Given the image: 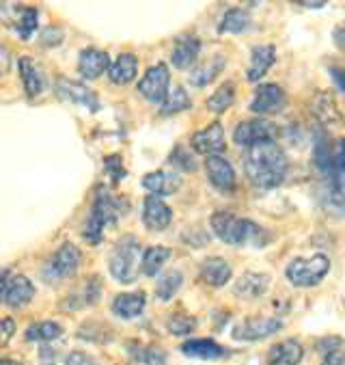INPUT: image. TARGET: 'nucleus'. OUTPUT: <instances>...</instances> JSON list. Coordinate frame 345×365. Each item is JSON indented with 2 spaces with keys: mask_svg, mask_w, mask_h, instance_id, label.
<instances>
[{
  "mask_svg": "<svg viewBox=\"0 0 345 365\" xmlns=\"http://www.w3.org/2000/svg\"><path fill=\"white\" fill-rule=\"evenodd\" d=\"M39 359L43 365H56V350L50 348V346H41L39 350Z\"/></svg>",
  "mask_w": 345,
  "mask_h": 365,
  "instance_id": "48",
  "label": "nucleus"
},
{
  "mask_svg": "<svg viewBox=\"0 0 345 365\" xmlns=\"http://www.w3.org/2000/svg\"><path fill=\"white\" fill-rule=\"evenodd\" d=\"M16 335V320L14 318H0V346L9 344V339Z\"/></svg>",
  "mask_w": 345,
  "mask_h": 365,
  "instance_id": "44",
  "label": "nucleus"
},
{
  "mask_svg": "<svg viewBox=\"0 0 345 365\" xmlns=\"http://www.w3.org/2000/svg\"><path fill=\"white\" fill-rule=\"evenodd\" d=\"M290 169V160L276 140L255 145L244 154V171L248 182L259 190H272L281 186Z\"/></svg>",
  "mask_w": 345,
  "mask_h": 365,
  "instance_id": "1",
  "label": "nucleus"
},
{
  "mask_svg": "<svg viewBox=\"0 0 345 365\" xmlns=\"http://www.w3.org/2000/svg\"><path fill=\"white\" fill-rule=\"evenodd\" d=\"M210 227L218 240L231 247L261 249L270 242V234L250 218H240L231 212H216L210 218Z\"/></svg>",
  "mask_w": 345,
  "mask_h": 365,
  "instance_id": "2",
  "label": "nucleus"
},
{
  "mask_svg": "<svg viewBox=\"0 0 345 365\" xmlns=\"http://www.w3.org/2000/svg\"><path fill=\"white\" fill-rule=\"evenodd\" d=\"M143 188H147L154 197L173 195L181 188V178L175 171H152L143 175Z\"/></svg>",
  "mask_w": 345,
  "mask_h": 365,
  "instance_id": "21",
  "label": "nucleus"
},
{
  "mask_svg": "<svg viewBox=\"0 0 345 365\" xmlns=\"http://www.w3.org/2000/svg\"><path fill=\"white\" fill-rule=\"evenodd\" d=\"M9 277H11V272H9L7 268H5V270H0V303H3V299H5V287H7Z\"/></svg>",
  "mask_w": 345,
  "mask_h": 365,
  "instance_id": "50",
  "label": "nucleus"
},
{
  "mask_svg": "<svg viewBox=\"0 0 345 365\" xmlns=\"http://www.w3.org/2000/svg\"><path fill=\"white\" fill-rule=\"evenodd\" d=\"M127 210H129V201L125 197L110 195L106 188H97L89 218L83 230V238L89 245H100L104 240V230L115 225L121 216H125Z\"/></svg>",
  "mask_w": 345,
  "mask_h": 365,
  "instance_id": "3",
  "label": "nucleus"
},
{
  "mask_svg": "<svg viewBox=\"0 0 345 365\" xmlns=\"http://www.w3.org/2000/svg\"><path fill=\"white\" fill-rule=\"evenodd\" d=\"M196 327H198L196 318H194V316H188V314H173V316L166 320L169 333H171V335H177V337L190 335Z\"/></svg>",
  "mask_w": 345,
  "mask_h": 365,
  "instance_id": "39",
  "label": "nucleus"
},
{
  "mask_svg": "<svg viewBox=\"0 0 345 365\" xmlns=\"http://www.w3.org/2000/svg\"><path fill=\"white\" fill-rule=\"evenodd\" d=\"M138 74V58L132 52L119 54L110 65H108V78L112 85H129Z\"/></svg>",
  "mask_w": 345,
  "mask_h": 365,
  "instance_id": "26",
  "label": "nucleus"
},
{
  "mask_svg": "<svg viewBox=\"0 0 345 365\" xmlns=\"http://www.w3.org/2000/svg\"><path fill=\"white\" fill-rule=\"evenodd\" d=\"M169 163H171V167H175V169H181V171H186V173H194L196 169H198V165H196V160H194V154L186 148V145H177V148L171 152V156H169Z\"/></svg>",
  "mask_w": 345,
  "mask_h": 365,
  "instance_id": "40",
  "label": "nucleus"
},
{
  "mask_svg": "<svg viewBox=\"0 0 345 365\" xmlns=\"http://www.w3.org/2000/svg\"><path fill=\"white\" fill-rule=\"evenodd\" d=\"M37 20H39V11L35 7H22L20 9V18L16 22V31L22 39H31L33 33L37 31Z\"/></svg>",
  "mask_w": 345,
  "mask_h": 365,
  "instance_id": "38",
  "label": "nucleus"
},
{
  "mask_svg": "<svg viewBox=\"0 0 345 365\" xmlns=\"http://www.w3.org/2000/svg\"><path fill=\"white\" fill-rule=\"evenodd\" d=\"M302 7H309V9H319V7H326V3H298Z\"/></svg>",
  "mask_w": 345,
  "mask_h": 365,
  "instance_id": "52",
  "label": "nucleus"
},
{
  "mask_svg": "<svg viewBox=\"0 0 345 365\" xmlns=\"http://www.w3.org/2000/svg\"><path fill=\"white\" fill-rule=\"evenodd\" d=\"M100 297H102V279H100L97 274H91V277L85 281V285H83V289H80V294H74V297L65 299L67 303H63L60 307H63V309L91 307V305H95V303L100 301Z\"/></svg>",
  "mask_w": 345,
  "mask_h": 365,
  "instance_id": "28",
  "label": "nucleus"
},
{
  "mask_svg": "<svg viewBox=\"0 0 345 365\" xmlns=\"http://www.w3.org/2000/svg\"><path fill=\"white\" fill-rule=\"evenodd\" d=\"M41 43L43 46H52V48H56L60 41H63V31L60 29H54V26H48L43 33H41Z\"/></svg>",
  "mask_w": 345,
  "mask_h": 365,
  "instance_id": "45",
  "label": "nucleus"
},
{
  "mask_svg": "<svg viewBox=\"0 0 345 365\" xmlns=\"http://www.w3.org/2000/svg\"><path fill=\"white\" fill-rule=\"evenodd\" d=\"M65 365H97V361L83 350H74L65 356Z\"/></svg>",
  "mask_w": 345,
  "mask_h": 365,
  "instance_id": "43",
  "label": "nucleus"
},
{
  "mask_svg": "<svg viewBox=\"0 0 345 365\" xmlns=\"http://www.w3.org/2000/svg\"><path fill=\"white\" fill-rule=\"evenodd\" d=\"M267 287H270V274L248 270L233 285V294L242 301H255L265 294Z\"/></svg>",
  "mask_w": 345,
  "mask_h": 365,
  "instance_id": "18",
  "label": "nucleus"
},
{
  "mask_svg": "<svg viewBox=\"0 0 345 365\" xmlns=\"http://www.w3.org/2000/svg\"><path fill=\"white\" fill-rule=\"evenodd\" d=\"M173 223V210L160 197H145L143 203V225L149 232H164Z\"/></svg>",
  "mask_w": 345,
  "mask_h": 365,
  "instance_id": "14",
  "label": "nucleus"
},
{
  "mask_svg": "<svg viewBox=\"0 0 345 365\" xmlns=\"http://www.w3.org/2000/svg\"><path fill=\"white\" fill-rule=\"evenodd\" d=\"M343 346V339L341 337H326V339H322L319 344H317V350L322 352V354H328V352H332V350H336V348H341Z\"/></svg>",
  "mask_w": 345,
  "mask_h": 365,
  "instance_id": "47",
  "label": "nucleus"
},
{
  "mask_svg": "<svg viewBox=\"0 0 345 365\" xmlns=\"http://www.w3.org/2000/svg\"><path fill=\"white\" fill-rule=\"evenodd\" d=\"M283 329L279 318H244L240 324L233 327V339L238 341H261L276 335Z\"/></svg>",
  "mask_w": 345,
  "mask_h": 365,
  "instance_id": "12",
  "label": "nucleus"
},
{
  "mask_svg": "<svg viewBox=\"0 0 345 365\" xmlns=\"http://www.w3.org/2000/svg\"><path fill=\"white\" fill-rule=\"evenodd\" d=\"M304 356V348L298 339H285L270 348L267 365H300Z\"/></svg>",
  "mask_w": 345,
  "mask_h": 365,
  "instance_id": "25",
  "label": "nucleus"
},
{
  "mask_svg": "<svg viewBox=\"0 0 345 365\" xmlns=\"http://www.w3.org/2000/svg\"><path fill=\"white\" fill-rule=\"evenodd\" d=\"M330 71H332V76H334V81H336L339 89H343V81H341V76H343V71H341V69H336V67H332Z\"/></svg>",
  "mask_w": 345,
  "mask_h": 365,
  "instance_id": "51",
  "label": "nucleus"
},
{
  "mask_svg": "<svg viewBox=\"0 0 345 365\" xmlns=\"http://www.w3.org/2000/svg\"><path fill=\"white\" fill-rule=\"evenodd\" d=\"M227 67V58L216 54L212 58H207V63H201L192 74H190V83L194 87H207L210 83H214V78L221 74V71Z\"/></svg>",
  "mask_w": 345,
  "mask_h": 365,
  "instance_id": "29",
  "label": "nucleus"
},
{
  "mask_svg": "<svg viewBox=\"0 0 345 365\" xmlns=\"http://www.w3.org/2000/svg\"><path fill=\"white\" fill-rule=\"evenodd\" d=\"M311 113L313 117L324 125V128H332L341 123V110L336 106V100L330 91H319L313 102H311Z\"/></svg>",
  "mask_w": 345,
  "mask_h": 365,
  "instance_id": "22",
  "label": "nucleus"
},
{
  "mask_svg": "<svg viewBox=\"0 0 345 365\" xmlns=\"http://www.w3.org/2000/svg\"><path fill=\"white\" fill-rule=\"evenodd\" d=\"M0 365H22V363L14 361V359H0Z\"/></svg>",
  "mask_w": 345,
  "mask_h": 365,
  "instance_id": "53",
  "label": "nucleus"
},
{
  "mask_svg": "<svg viewBox=\"0 0 345 365\" xmlns=\"http://www.w3.org/2000/svg\"><path fill=\"white\" fill-rule=\"evenodd\" d=\"M63 335V327L58 322H52V320H43V322H35L26 329L24 337L26 341H41V344H48V341H54Z\"/></svg>",
  "mask_w": 345,
  "mask_h": 365,
  "instance_id": "34",
  "label": "nucleus"
},
{
  "mask_svg": "<svg viewBox=\"0 0 345 365\" xmlns=\"http://www.w3.org/2000/svg\"><path fill=\"white\" fill-rule=\"evenodd\" d=\"M145 305H147L145 292L138 289V292H123V294H117L110 309L121 320H134L145 312Z\"/></svg>",
  "mask_w": 345,
  "mask_h": 365,
  "instance_id": "17",
  "label": "nucleus"
},
{
  "mask_svg": "<svg viewBox=\"0 0 345 365\" xmlns=\"http://www.w3.org/2000/svg\"><path fill=\"white\" fill-rule=\"evenodd\" d=\"M171 257H173V251L169 247H147L141 255V266L138 268L147 277H156Z\"/></svg>",
  "mask_w": 345,
  "mask_h": 365,
  "instance_id": "30",
  "label": "nucleus"
},
{
  "mask_svg": "<svg viewBox=\"0 0 345 365\" xmlns=\"http://www.w3.org/2000/svg\"><path fill=\"white\" fill-rule=\"evenodd\" d=\"M233 268L225 257H207L201 268H198V277L205 285L210 287H223L231 281Z\"/></svg>",
  "mask_w": 345,
  "mask_h": 365,
  "instance_id": "20",
  "label": "nucleus"
},
{
  "mask_svg": "<svg viewBox=\"0 0 345 365\" xmlns=\"http://www.w3.org/2000/svg\"><path fill=\"white\" fill-rule=\"evenodd\" d=\"M233 102H235V85L233 83H225L210 98H207L205 106H207V110L221 115V113L229 110L233 106Z\"/></svg>",
  "mask_w": 345,
  "mask_h": 365,
  "instance_id": "35",
  "label": "nucleus"
},
{
  "mask_svg": "<svg viewBox=\"0 0 345 365\" xmlns=\"http://www.w3.org/2000/svg\"><path fill=\"white\" fill-rule=\"evenodd\" d=\"M18 67H20V76H22V83L26 89V96L28 98L41 96L46 89V78H43V71L39 69V65L35 61H31V56H20Z\"/></svg>",
  "mask_w": 345,
  "mask_h": 365,
  "instance_id": "27",
  "label": "nucleus"
},
{
  "mask_svg": "<svg viewBox=\"0 0 345 365\" xmlns=\"http://www.w3.org/2000/svg\"><path fill=\"white\" fill-rule=\"evenodd\" d=\"M253 24V18L246 9L242 7H233L229 9L218 24V33H246Z\"/></svg>",
  "mask_w": 345,
  "mask_h": 365,
  "instance_id": "33",
  "label": "nucleus"
},
{
  "mask_svg": "<svg viewBox=\"0 0 345 365\" xmlns=\"http://www.w3.org/2000/svg\"><path fill=\"white\" fill-rule=\"evenodd\" d=\"M274 138H276V125L265 119H246V121H240L233 130L235 145L244 150H250L261 143H270Z\"/></svg>",
  "mask_w": 345,
  "mask_h": 365,
  "instance_id": "9",
  "label": "nucleus"
},
{
  "mask_svg": "<svg viewBox=\"0 0 345 365\" xmlns=\"http://www.w3.org/2000/svg\"><path fill=\"white\" fill-rule=\"evenodd\" d=\"M205 173H207L210 184L218 192H233L238 186L235 169L225 156H207L205 158Z\"/></svg>",
  "mask_w": 345,
  "mask_h": 365,
  "instance_id": "13",
  "label": "nucleus"
},
{
  "mask_svg": "<svg viewBox=\"0 0 345 365\" xmlns=\"http://www.w3.org/2000/svg\"><path fill=\"white\" fill-rule=\"evenodd\" d=\"M313 158H315V165L317 169L324 173V175H330L332 171V148H330V138L328 134L317 128L315 130V136H313Z\"/></svg>",
  "mask_w": 345,
  "mask_h": 365,
  "instance_id": "31",
  "label": "nucleus"
},
{
  "mask_svg": "<svg viewBox=\"0 0 345 365\" xmlns=\"http://www.w3.org/2000/svg\"><path fill=\"white\" fill-rule=\"evenodd\" d=\"M322 365H345V363H343V350L336 348V350L324 354V363H322Z\"/></svg>",
  "mask_w": 345,
  "mask_h": 365,
  "instance_id": "49",
  "label": "nucleus"
},
{
  "mask_svg": "<svg viewBox=\"0 0 345 365\" xmlns=\"http://www.w3.org/2000/svg\"><path fill=\"white\" fill-rule=\"evenodd\" d=\"M201 54V39L196 35H184L177 39L173 52H171V63L177 69H190Z\"/></svg>",
  "mask_w": 345,
  "mask_h": 365,
  "instance_id": "24",
  "label": "nucleus"
},
{
  "mask_svg": "<svg viewBox=\"0 0 345 365\" xmlns=\"http://www.w3.org/2000/svg\"><path fill=\"white\" fill-rule=\"evenodd\" d=\"M169 89H171V74H169V67L164 63L152 65L145 71V76L138 81V93H141L149 104L162 106Z\"/></svg>",
  "mask_w": 345,
  "mask_h": 365,
  "instance_id": "7",
  "label": "nucleus"
},
{
  "mask_svg": "<svg viewBox=\"0 0 345 365\" xmlns=\"http://www.w3.org/2000/svg\"><path fill=\"white\" fill-rule=\"evenodd\" d=\"M181 240H184L186 245L198 249V247H203V245L210 242V234H207V232H201V230H186V234L181 236Z\"/></svg>",
  "mask_w": 345,
  "mask_h": 365,
  "instance_id": "42",
  "label": "nucleus"
},
{
  "mask_svg": "<svg viewBox=\"0 0 345 365\" xmlns=\"http://www.w3.org/2000/svg\"><path fill=\"white\" fill-rule=\"evenodd\" d=\"M35 294H37V289H35V285L31 283L28 277H24V274H14V277H9V281H7L5 299H3V301H5L11 309H22V307H26V305L35 299Z\"/></svg>",
  "mask_w": 345,
  "mask_h": 365,
  "instance_id": "15",
  "label": "nucleus"
},
{
  "mask_svg": "<svg viewBox=\"0 0 345 365\" xmlns=\"http://www.w3.org/2000/svg\"><path fill=\"white\" fill-rule=\"evenodd\" d=\"M330 272V257L315 253L309 257H296L287 264L285 277L294 287H315Z\"/></svg>",
  "mask_w": 345,
  "mask_h": 365,
  "instance_id": "5",
  "label": "nucleus"
},
{
  "mask_svg": "<svg viewBox=\"0 0 345 365\" xmlns=\"http://www.w3.org/2000/svg\"><path fill=\"white\" fill-rule=\"evenodd\" d=\"M129 359L136 365H164L166 363V352L158 346H147V344H129L127 346Z\"/></svg>",
  "mask_w": 345,
  "mask_h": 365,
  "instance_id": "32",
  "label": "nucleus"
},
{
  "mask_svg": "<svg viewBox=\"0 0 345 365\" xmlns=\"http://www.w3.org/2000/svg\"><path fill=\"white\" fill-rule=\"evenodd\" d=\"M80 262H83V253L76 245L72 242H65L60 245L52 255L50 259L46 262L43 270H41V277L46 283H58L63 279H72L78 268H80Z\"/></svg>",
  "mask_w": 345,
  "mask_h": 365,
  "instance_id": "6",
  "label": "nucleus"
},
{
  "mask_svg": "<svg viewBox=\"0 0 345 365\" xmlns=\"http://www.w3.org/2000/svg\"><path fill=\"white\" fill-rule=\"evenodd\" d=\"M190 148L194 154L201 156H221V152L227 148V136H225V128L223 123L214 121L210 125H205L203 130L194 132L190 138Z\"/></svg>",
  "mask_w": 345,
  "mask_h": 365,
  "instance_id": "11",
  "label": "nucleus"
},
{
  "mask_svg": "<svg viewBox=\"0 0 345 365\" xmlns=\"http://www.w3.org/2000/svg\"><path fill=\"white\" fill-rule=\"evenodd\" d=\"M54 91L60 100L69 102V104H76V106H83L87 108L89 113H97L100 110V98L93 89H89L87 85L83 83H76V81H69V78H56L54 83Z\"/></svg>",
  "mask_w": 345,
  "mask_h": 365,
  "instance_id": "10",
  "label": "nucleus"
},
{
  "mask_svg": "<svg viewBox=\"0 0 345 365\" xmlns=\"http://www.w3.org/2000/svg\"><path fill=\"white\" fill-rule=\"evenodd\" d=\"M11 63H14V56H11V52H9V48H7L5 43H0V78L9 74Z\"/></svg>",
  "mask_w": 345,
  "mask_h": 365,
  "instance_id": "46",
  "label": "nucleus"
},
{
  "mask_svg": "<svg viewBox=\"0 0 345 365\" xmlns=\"http://www.w3.org/2000/svg\"><path fill=\"white\" fill-rule=\"evenodd\" d=\"M138 255H141V242L134 236L121 238L108 257V270L119 283H134L138 277Z\"/></svg>",
  "mask_w": 345,
  "mask_h": 365,
  "instance_id": "4",
  "label": "nucleus"
},
{
  "mask_svg": "<svg viewBox=\"0 0 345 365\" xmlns=\"http://www.w3.org/2000/svg\"><path fill=\"white\" fill-rule=\"evenodd\" d=\"M274 63H276V48L274 46H270V43L255 46L250 50V65L246 69V78L250 83H259Z\"/></svg>",
  "mask_w": 345,
  "mask_h": 365,
  "instance_id": "23",
  "label": "nucleus"
},
{
  "mask_svg": "<svg viewBox=\"0 0 345 365\" xmlns=\"http://www.w3.org/2000/svg\"><path fill=\"white\" fill-rule=\"evenodd\" d=\"M287 106V93L283 91V87L274 85V83H263L255 89V96L248 104V110L259 115V119L263 115H279L283 113Z\"/></svg>",
  "mask_w": 345,
  "mask_h": 365,
  "instance_id": "8",
  "label": "nucleus"
},
{
  "mask_svg": "<svg viewBox=\"0 0 345 365\" xmlns=\"http://www.w3.org/2000/svg\"><path fill=\"white\" fill-rule=\"evenodd\" d=\"M181 352L190 359H198V361H221V359H229L231 350L221 346L214 339H188L181 344Z\"/></svg>",
  "mask_w": 345,
  "mask_h": 365,
  "instance_id": "16",
  "label": "nucleus"
},
{
  "mask_svg": "<svg viewBox=\"0 0 345 365\" xmlns=\"http://www.w3.org/2000/svg\"><path fill=\"white\" fill-rule=\"evenodd\" d=\"M181 283H184V274H181L179 270H169V272H164V274L158 279V283H156V297H158L162 303H169V301L177 294V292H179Z\"/></svg>",
  "mask_w": 345,
  "mask_h": 365,
  "instance_id": "37",
  "label": "nucleus"
},
{
  "mask_svg": "<svg viewBox=\"0 0 345 365\" xmlns=\"http://www.w3.org/2000/svg\"><path fill=\"white\" fill-rule=\"evenodd\" d=\"M108 65H110V56L106 50L87 48L80 52L78 58V74L87 81H97L104 71H108Z\"/></svg>",
  "mask_w": 345,
  "mask_h": 365,
  "instance_id": "19",
  "label": "nucleus"
},
{
  "mask_svg": "<svg viewBox=\"0 0 345 365\" xmlns=\"http://www.w3.org/2000/svg\"><path fill=\"white\" fill-rule=\"evenodd\" d=\"M192 108V100L190 96L186 93V89L181 85H175L173 89H169L164 102H162V115H177V113H184Z\"/></svg>",
  "mask_w": 345,
  "mask_h": 365,
  "instance_id": "36",
  "label": "nucleus"
},
{
  "mask_svg": "<svg viewBox=\"0 0 345 365\" xmlns=\"http://www.w3.org/2000/svg\"><path fill=\"white\" fill-rule=\"evenodd\" d=\"M104 173L112 180V184L123 182V178L127 175L125 167H123V158L119 154H110L104 158Z\"/></svg>",
  "mask_w": 345,
  "mask_h": 365,
  "instance_id": "41",
  "label": "nucleus"
}]
</instances>
